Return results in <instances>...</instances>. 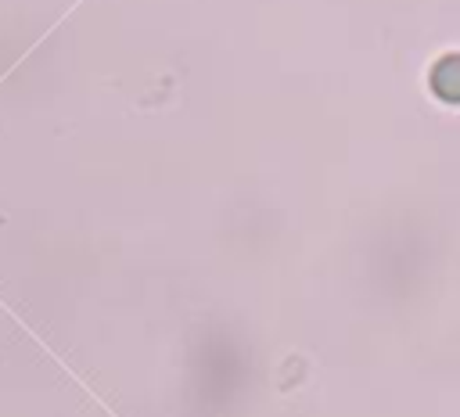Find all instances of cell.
Here are the masks:
<instances>
[{
    "label": "cell",
    "instance_id": "1",
    "mask_svg": "<svg viewBox=\"0 0 460 417\" xmlns=\"http://www.w3.org/2000/svg\"><path fill=\"white\" fill-rule=\"evenodd\" d=\"M431 90L438 101L460 104V54H446L431 68Z\"/></svg>",
    "mask_w": 460,
    "mask_h": 417
}]
</instances>
